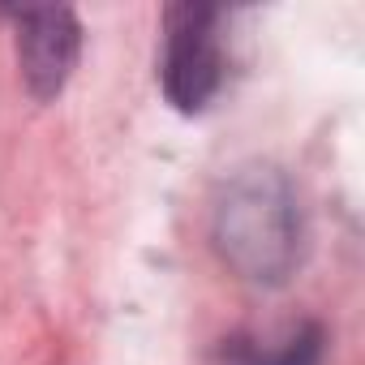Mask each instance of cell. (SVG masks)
I'll return each mask as SVG.
<instances>
[{
    "mask_svg": "<svg viewBox=\"0 0 365 365\" xmlns=\"http://www.w3.org/2000/svg\"><path fill=\"white\" fill-rule=\"evenodd\" d=\"M211 241L245 284L284 288L305 258V211L292 176L275 163L237 168L220 185Z\"/></svg>",
    "mask_w": 365,
    "mask_h": 365,
    "instance_id": "6da1fadb",
    "label": "cell"
},
{
    "mask_svg": "<svg viewBox=\"0 0 365 365\" xmlns=\"http://www.w3.org/2000/svg\"><path fill=\"white\" fill-rule=\"evenodd\" d=\"M224 9L220 5H168L163 14V52H159V86L163 99L198 116L220 95L228 73V48H224Z\"/></svg>",
    "mask_w": 365,
    "mask_h": 365,
    "instance_id": "7a4b0ae2",
    "label": "cell"
},
{
    "mask_svg": "<svg viewBox=\"0 0 365 365\" xmlns=\"http://www.w3.org/2000/svg\"><path fill=\"white\" fill-rule=\"evenodd\" d=\"M18 26V65L22 82L39 103H52L73 78L82 52V26L73 9H9Z\"/></svg>",
    "mask_w": 365,
    "mask_h": 365,
    "instance_id": "3957f363",
    "label": "cell"
},
{
    "mask_svg": "<svg viewBox=\"0 0 365 365\" xmlns=\"http://www.w3.org/2000/svg\"><path fill=\"white\" fill-rule=\"evenodd\" d=\"M228 365H322V327L301 322L267 344L237 339L228 348Z\"/></svg>",
    "mask_w": 365,
    "mask_h": 365,
    "instance_id": "277c9868",
    "label": "cell"
}]
</instances>
